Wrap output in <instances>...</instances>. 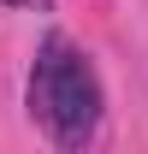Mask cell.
<instances>
[{
    "mask_svg": "<svg viewBox=\"0 0 148 154\" xmlns=\"http://www.w3.org/2000/svg\"><path fill=\"white\" fill-rule=\"evenodd\" d=\"M6 6H48V0H6Z\"/></svg>",
    "mask_w": 148,
    "mask_h": 154,
    "instance_id": "cell-2",
    "label": "cell"
},
{
    "mask_svg": "<svg viewBox=\"0 0 148 154\" xmlns=\"http://www.w3.org/2000/svg\"><path fill=\"white\" fill-rule=\"evenodd\" d=\"M24 101H30V119L59 148H89L101 131V77H95L89 54L65 36H48L36 48Z\"/></svg>",
    "mask_w": 148,
    "mask_h": 154,
    "instance_id": "cell-1",
    "label": "cell"
}]
</instances>
